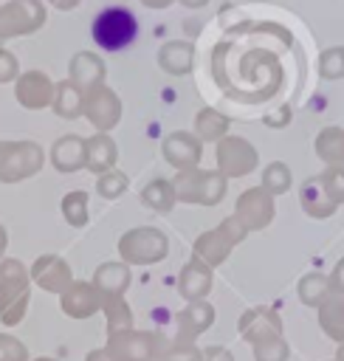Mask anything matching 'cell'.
I'll return each mask as SVG.
<instances>
[{
  "mask_svg": "<svg viewBox=\"0 0 344 361\" xmlns=\"http://www.w3.org/2000/svg\"><path fill=\"white\" fill-rule=\"evenodd\" d=\"M90 37L102 51H121L138 37V20L127 6H107L96 14Z\"/></svg>",
  "mask_w": 344,
  "mask_h": 361,
  "instance_id": "6da1fadb",
  "label": "cell"
},
{
  "mask_svg": "<svg viewBox=\"0 0 344 361\" xmlns=\"http://www.w3.org/2000/svg\"><path fill=\"white\" fill-rule=\"evenodd\" d=\"M28 305V274L23 262L3 259L0 262V322L17 324Z\"/></svg>",
  "mask_w": 344,
  "mask_h": 361,
  "instance_id": "7a4b0ae2",
  "label": "cell"
},
{
  "mask_svg": "<svg viewBox=\"0 0 344 361\" xmlns=\"http://www.w3.org/2000/svg\"><path fill=\"white\" fill-rule=\"evenodd\" d=\"M172 189H175V197H180L183 203L214 206L226 195V178L220 172H209V169H186L175 178Z\"/></svg>",
  "mask_w": 344,
  "mask_h": 361,
  "instance_id": "3957f363",
  "label": "cell"
},
{
  "mask_svg": "<svg viewBox=\"0 0 344 361\" xmlns=\"http://www.w3.org/2000/svg\"><path fill=\"white\" fill-rule=\"evenodd\" d=\"M45 25L42 0H8L0 6V42L23 34H34Z\"/></svg>",
  "mask_w": 344,
  "mask_h": 361,
  "instance_id": "277c9868",
  "label": "cell"
},
{
  "mask_svg": "<svg viewBox=\"0 0 344 361\" xmlns=\"http://www.w3.org/2000/svg\"><path fill=\"white\" fill-rule=\"evenodd\" d=\"M245 234H248V231H245L234 217H226L217 228H211V231H206V234H200V237L195 240V257L203 259L209 268H211V265H220V262L228 259L231 248H234Z\"/></svg>",
  "mask_w": 344,
  "mask_h": 361,
  "instance_id": "5b68a950",
  "label": "cell"
},
{
  "mask_svg": "<svg viewBox=\"0 0 344 361\" xmlns=\"http://www.w3.org/2000/svg\"><path fill=\"white\" fill-rule=\"evenodd\" d=\"M42 166V149L34 141H0V180L14 183Z\"/></svg>",
  "mask_w": 344,
  "mask_h": 361,
  "instance_id": "8992f818",
  "label": "cell"
},
{
  "mask_svg": "<svg viewBox=\"0 0 344 361\" xmlns=\"http://www.w3.org/2000/svg\"><path fill=\"white\" fill-rule=\"evenodd\" d=\"M118 251L127 262L149 265L169 254V243H166V234L158 228H133L118 240Z\"/></svg>",
  "mask_w": 344,
  "mask_h": 361,
  "instance_id": "52a82bcc",
  "label": "cell"
},
{
  "mask_svg": "<svg viewBox=\"0 0 344 361\" xmlns=\"http://www.w3.org/2000/svg\"><path fill=\"white\" fill-rule=\"evenodd\" d=\"M276 214V206H274V195L262 186H254L248 192H242L237 197V209H234V220L245 228V231H259L265 226H271Z\"/></svg>",
  "mask_w": 344,
  "mask_h": 361,
  "instance_id": "ba28073f",
  "label": "cell"
},
{
  "mask_svg": "<svg viewBox=\"0 0 344 361\" xmlns=\"http://www.w3.org/2000/svg\"><path fill=\"white\" fill-rule=\"evenodd\" d=\"M158 353H161V338L152 333L124 330L110 336V344H107V355L113 361H155Z\"/></svg>",
  "mask_w": 344,
  "mask_h": 361,
  "instance_id": "9c48e42d",
  "label": "cell"
},
{
  "mask_svg": "<svg viewBox=\"0 0 344 361\" xmlns=\"http://www.w3.org/2000/svg\"><path fill=\"white\" fill-rule=\"evenodd\" d=\"M257 149L237 135H226L217 141V169L223 178H242L257 166Z\"/></svg>",
  "mask_w": 344,
  "mask_h": 361,
  "instance_id": "30bf717a",
  "label": "cell"
},
{
  "mask_svg": "<svg viewBox=\"0 0 344 361\" xmlns=\"http://www.w3.org/2000/svg\"><path fill=\"white\" fill-rule=\"evenodd\" d=\"M82 113L87 116V121H90L99 133H107V130H113V127L118 124V118H121V99H118L110 87L99 85V87H93V90H85Z\"/></svg>",
  "mask_w": 344,
  "mask_h": 361,
  "instance_id": "8fae6325",
  "label": "cell"
},
{
  "mask_svg": "<svg viewBox=\"0 0 344 361\" xmlns=\"http://www.w3.org/2000/svg\"><path fill=\"white\" fill-rule=\"evenodd\" d=\"M14 96L28 110H42L54 102V82L42 71H25L14 79Z\"/></svg>",
  "mask_w": 344,
  "mask_h": 361,
  "instance_id": "7c38bea8",
  "label": "cell"
},
{
  "mask_svg": "<svg viewBox=\"0 0 344 361\" xmlns=\"http://www.w3.org/2000/svg\"><path fill=\"white\" fill-rule=\"evenodd\" d=\"M164 158L175 169H180V172L195 169L197 161H200V138L192 135V133H180V130L172 133V135H166V141H164Z\"/></svg>",
  "mask_w": 344,
  "mask_h": 361,
  "instance_id": "4fadbf2b",
  "label": "cell"
},
{
  "mask_svg": "<svg viewBox=\"0 0 344 361\" xmlns=\"http://www.w3.org/2000/svg\"><path fill=\"white\" fill-rule=\"evenodd\" d=\"M240 336L245 341H259L265 336H282V319L271 310V307H251L240 316V324H237Z\"/></svg>",
  "mask_w": 344,
  "mask_h": 361,
  "instance_id": "5bb4252c",
  "label": "cell"
},
{
  "mask_svg": "<svg viewBox=\"0 0 344 361\" xmlns=\"http://www.w3.org/2000/svg\"><path fill=\"white\" fill-rule=\"evenodd\" d=\"M99 307H102V293L90 282H73L62 290V310L73 319H87Z\"/></svg>",
  "mask_w": 344,
  "mask_h": 361,
  "instance_id": "9a60e30c",
  "label": "cell"
},
{
  "mask_svg": "<svg viewBox=\"0 0 344 361\" xmlns=\"http://www.w3.org/2000/svg\"><path fill=\"white\" fill-rule=\"evenodd\" d=\"M299 203H302L305 214L313 217V220H324V217L336 214V209H338L336 200L327 195V189H324V183H321L319 175L307 178V180L299 186Z\"/></svg>",
  "mask_w": 344,
  "mask_h": 361,
  "instance_id": "2e32d148",
  "label": "cell"
},
{
  "mask_svg": "<svg viewBox=\"0 0 344 361\" xmlns=\"http://www.w3.org/2000/svg\"><path fill=\"white\" fill-rule=\"evenodd\" d=\"M31 276H34V282L39 288H45L51 293H62L70 285V268H68V262L59 259V257H54V254L39 257L34 262V268H31Z\"/></svg>",
  "mask_w": 344,
  "mask_h": 361,
  "instance_id": "e0dca14e",
  "label": "cell"
},
{
  "mask_svg": "<svg viewBox=\"0 0 344 361\" xmlns=\"http://www.w3.org/2000/svg\"><path fill=\"white\" fill-rule=\"evenodd\" d=\"M178 285H180V296H183L186 302H200V299H206V293H209V288H211V268H209L203 259L192 257V259L183 265Z\"/></svg>",
  "mask_w": 344,
  "mask_h": 361,
  "instance_id": "ac0fdd59",
  "label": "cell"
},
{
  "mask_svg": "<svg viewBox=\"0 0 344 361\" xmlns=\"http://www.w3.org/2000/svg\"><path fill=\"white\" fill-rule=\"evenodd\" d=\"M70 82L85 93V90H93L104 82V62L102 56L90 54V51H79L73 54L70 59Z\"/></svg>",
  "mask_w": 344,
  "mask_h": 361,
  "instance_id": "d6986e66",
  "label": "cell"
},
{
  "mask_svg": "<svg viewBox=\"0 0 344 361\" xmlns=\"http://www.w3.org/2000/svg\"><path fill=\"white\" fill-rule=\"evenodd\" d=\"M214 322V307L200 299V302H189L186 310L178 316V338L180 341H195L203 330H209Z\"/></svg>",
  "mask_w": 344,
  "mask_h": 361,
  "instance_id": "ffe728a7",
  "label": "cell"
},
{
  "mask_svg": "<svg viewBox=\"0 0 344 361\" xmlns=\"http://www.w3.org/2000/svg\"><path fill=\"white\" fill-rule=\"evenodd\" d=\"M192 62H195V45L189 39H169L158 48V65L172 76L189 73Z\"/></svg>",
  "mask_w": 344,
  "mask_h": 361,
  "instance_id": "44dd1931",
  "label": "cell"
},
{
  "mask_svg": "<svg viewBox=\"0 0 344 361\" xmlns=\"http://www.w3.org/2000/svg\"><path fill=\"white\" fill-rule=\"evenodd\" d=\"M116 155H118V149H116V144H113V138L107 133H99V135L85 141V166L99 172V175L113 169Z\"/></svg>",
  "mask_w": 344,
  "mask_h": 361,
  "instance_id": "7402d4cb",
  "label": "cell"
},
{
  "mask_svg": "<svg viewBox=\"0 0 344 361\" xmlns=\"http://www.w3.org/2000/svg\"><path fill=\"white\" fill-rule=\"evenodd\" d=\"M51 161L59 172L82 169L85 166V141L79 135H62L51 149Z\"/></svg>",
  "mask_w": 344,
  "mask_h": 361,
  "instance_id": "603a6c76",
  "label": "cell"
},
{
  "mask_svg": "<svg viewBox=\"0 0 344 361\" xmlns=\"http://www.w3.org/2000/svg\"><path fill=\"white\" fill-rule=\"evenodd\" d=\"M316 155L327 164V166H344V130L330 124V127H321L316 141Z\"/></svg>",
  "mask_w": 344,
  "mask_h": 361,
  "instance_id": "cb8c5ba5",
  "label": "cell"
},
{
  "mask_svg": "<svg viewBox=\"0 0 344 361\" xmlns=\"http://www.w3.org/2000/svg\"><path fill=\"white\" fill-rule=\"evenodd\" d=\"M319 324H321V330H324L336 344L344 341V296L330 293V296L319 305Z\"/></svg>",
  "mask_w": 344,
  "mask_h": 361,
  "instance_id": "d4e9b609",
  "label": "cell"
},
{
  "mask_svg": "<svg viewBox=\"0 0 344 361\" xmlns=\"http://www.w3.org/2000/svg\"><path fill=\"white\" fill-rule=\"evenodd\" d=\"M82 102H85V93H82L70 79L54 85V102H51V107H54L56 116H62V118H76V116H82Z\"/></svg>",
  "mask_w": 344,
  "mask_h": 361,
  "instance_id": "484cf974",
  "label": "cell"
},
{
  "mask_svg": "<svg viewBox=\"0 0 344 361\" xmlns=\"http://www.w3.org/2000/svg\"><path fill=\"white\" fill-rule=\"evenodd\" d=\"M127 282H130V274L118 262H104L96 271V279H93V285H96V290L102 296H121L124 288H127Z\"/></svg>",
  "mask_w": 344,
  "mask_h": 361,
  "instance_id": "4316f807",
  "label": "cell"
},
{
  "mask_svg": "<svg viewBox=\"0 0 344 361\" xmlns=\"http://www.w3.org/2000/svg\"><path fill=\"white\" fill-rule=\"evenodd\" d=\"M228 133V118L211 107H203L197 116H195V135L200 141H220L226 138Z\"/></svg>",
  "mask_w": 344,
  "mask_h": 361,
  "instance_id": "83f0119b",
  "label": "cell"
},
{
  "mask_svg": "<svg viewBox=\"0 0 344 361\" xmlns=\"http://www.w3.org/2000/svg\"><path fill=\"white\" fill-rule=\"evenodd\" d=\"M333 293V288H330V276H324V274H305L302 279H299V299H302V305H307V307H319L327 296Z\"/></svg>",
  "mask_w": 344,
  "mask_h": 361,
  "instance_id": "f1b7e54d",
  "label": "cell"
},
{
  "mask_svg": "<svg viewBox=\"0 0 344 361\" xmlns=\"http://www.w3.org/2000/svg\"><path fill=\"white\" fill-rule=\"evenodd\" d=\"M141 200L149 206V209H155V212H169L172 206H175V189H172V183L169 180H152L147 189H144V195H141Z\"/></svg>",
  "mask_w": 344,
  "mask_h": 361,
  "instance_id": "f546056e",
  "label": "cell"
},
{
  "mask_svg": "<svg viewBox=\"0 0 344 361\" xmlns=\"http://www.w3.org/2000/svg\"><path fill=\"white\" fill-rule=\"evenodd\" d=\"M104 307H107V333H110V336L124 333V330H130V327H133L130 307L124 305V296H107Z\"/></svg>",
  "mask_w": 344,
  "mask_h": 361,
  "instance_id": "4dcf8cb0",
  "label": "cell"
},
{
  "mask_svg": "<svg viewBox=\"0 0 344 361\" xmlns=\"http://www.w3.org/2000/svg\"><path fill=\"white\" fill-rule=\"evenodd\" d=\"M254 347V361H288L290 350L282 336H265L251 344Z\"/></svg>",
  "mask_w": 344,
  "mask_h": 361,
  "instance_id": "1f68e13d",
  "label": "cell"
},
{
  "mask_svg": "<svg viewBox=\"0 0 344 361\" xmlns=\"http://www.w3.org/2000/svg\"><path fill=\"white\" fill-rule=\"evenodd\" d=\"M262 189H268L271 195H282L290 189V169L282 161H274L271 166H265L262 172Z\"/></svg>",
  "mask_w": 344,
  "mask_h": 361,
  "instance_id": "d6a6232c",
  "label": "cell"
},
{
  "mask_svg": "<svg viewBox=\"0 0 344 361\" xmlns=\"http://www.w3.org/2000/svg\"><path fill=\"white\" fill-rule=\"evenodd\" d=\"M62 214L70 226H85L87 223V195L85 192H70L62 197Z\"/></svg>",
  "mask_w": 344,
  "mask_h": 361,
  "instance_id": "836d02e7",
  "label": "cell"
},
{
  "mask_svg": "<svg viewBox=\"0 0 344 361\" xmlns=\"http://www.w3.org/2000/svg\"><path fill=\"white\" fill-rule=\"evenodd\" d=\"M319 76L321 79H344V51L341 48H324L319 56Z\"/></svg>",
  "mask_w": 344,
  "mask_h": 361,
  "instance_id": "e575fe53",
  "label": "cell"
},
{
  "mask_svg": "<svg viewBox=\"0 0 344 361\" xmlns=\"http://www.w3.org/2000/svg\"><path fill=\"white\" fill-rule=\"evenodd\" d=\"M96 189H99V195L107 197V200H110V197H118V195L127 189V175L118 172V169H107V172H102Z\"/></svg>",
  "mask_w": 344,
  "mask_h": 361,
  "instance_id": "d590c367",
  "label": "cell"
},
{
  "mask_svg": "<svg viewBox=\"0 0 344 361\" xmlns=\"http://www.w3.org/2000/svg\"><path fill=\"white\" fill-rule=\"evenodd\" d=\"M319 178L324 183L327 195L336 200V206H341L344 203V166H327Z\"/></svg>",
  "mask_w": 344,
  "mask_h": 361,
  "instance_id": "8d00e7d4",
  "label": "cell"
},
{
  "mask_svg": "<svg viewBox=\"0 0 344 361\" xmlns=\"http://www.w3.org/2000/svg\"><path fill=\"white\" fill-rule=\"evenodd\" d=\"M158 361H200V350L192 341H175L164 353H158Z\"/></svg>",
  "mask_w": 344,
  "mask_h": 361,
  "instance_id": "74e56055",
  "label": "cell"
},
{
  "mask_svg": "<svg viewBox=\"0 0 344 361\" xmlns=\"http://www.w3.org/2000/svg\"><path fill=\"white\" fill-rule=\"evenodd\" d=\"M25 358H28L25 347L14 336L0 333V361H25Z\"/></svg>",
  "mask_w": 344,
  "mask_h": 361,
  "instance_id": "f35d334b",
  "label": "cell"
},
{
  "mask_svg": "<svg viewBox=\"0 0 344 361\" xmlns=\"http://www.w3.org/2000/svg\"><path fill=\"white\" fill-rule=\"evenodd\" d=\"M17 76H20V68H17L14 54L0 48V82H14Z\"/></svg>",
  "mask_w": 344,
  "mask_h": 361,
  "instance_id": "ab89813d",
  "label": "cell"
},
{
  "mask_svg": "<svg viewBox=\"0 0 344 361\" xmlns=\"http://www.w3.org/2000/svg\"><path fill=\"white\" fill-rule=\"evenodd\" d=\"M330 288H333V293H338V296H344V257L336 262V268L330 271Z\"/></svg>",
  "mask_w": 344,
  "mask_h": 361,
  "instance_id": "60d3db41",
  "label": "cell"
},
{
  "mask_svg": "<svg viewBox=\"0 0 344 361\" xmlns=\"http://www.w3.org/2000/svg\"><path fill=\"white\" fill-rule=\"evenodd\" d=\"M200 361H234V355L226 347H206L200 350Z\"/></svg>",
  "mask_w": 344,
  "mask_h": 361,
  "instance_id": "b9f144b4",
  "label": "cell"
},
{
  "mask_svg": "<svg viewBox=\"0 0 344 361\" xmlns=\"http://www.w3.org/2000/svg\"><path fill=\"white\" fill-rule=\"evenodd\" d=\"M288 118H290V107H279L276 113L265 116V124H268V127H285Z\"/></svg>",
  "mask_w": 344,
  "mask_h": 361,
  "instance_id": "7bdbcfd3",
  "label": "cell"
},
{
  "mask_svg": "<svg viewBox=\"0 0 344 361\" xmlns=\"http://www.w3.org/2000/svg\"><path fill=\"white\" fill-rule=\"evenodd\" d=\"M54 8H59V11H70V8H76L82 0H48Z\"/></svg>",
  "mask_w": 344,
  "mask_h": 361,
  "instance_id": "ee69618b",
  "label": "cell"
},
{
  "mask_svg": "<svg viewBox=\"0 0 344 361\" xmlns=\"http://www.w3.org/2000/svg\"><path fill=\"white\" fill-rule=\"evenodd\" d=\"M138 3L147 6V8H155V11H158V8H169L175 0H138Z\"/></svg>",
  "mask_w": 344,
  "mask_h": 361,
  "instance_id": "f6af8a7d",
  "label": "cell"
},
{
  "mask_svg": "<svg viewBox=\"0 0 344 361\" xmlns=\"http://www.w3.org/2000/svg\"><path fill=\"white\" fill-rule=\"evenodd\" d=\"M85 361H113V358L107 355V350H93V353L85 358Z\"/></svg>",
  "mask_w": 344,
  "mask_h": 361,
  "instance_id": "bcb514c9",
  "label": "cell"
},
{
  "mask_svg": "<svg viewBox=\"0 0 344 361\" xmlns=\"http://www.w3.org/2000/svg\"><path fill=\"white\" fill-rule=\"evenodd\" d=\"M180 3H183L186 8H200V6H206L209 0H180Z\"/></svg>",
  "mask_w": 344,
  "mask_h": 361,
  "instance_id": "7dc6e473",
  "label": "cell"
},
{
  "mask_svg": "<svg viewBox=\"0 0 344 361\" xmlns=\"http://www.w3.org/2000/svg\"><path fill=\"white\" fill-rule=\"evenodd\" d=\"M3 251H6V228L0 226V254H3Z\"/></svg>",
  "mask_w": 344,
  "mask_h": 361,
  "instance_id": "c3c4849f",
  "label": "cell"
},
{
  "mask_svg": "<svg viewBox=\"0 0 344 361\" xmlns=\"http://www.w3.org/2000/svg\"><path fill=\"white\" fill-rule=\"evenodd\" d=\"M333 361H344V341L338 344V350H336V358Z\"/></svg>",
  "mask_w": 344,
  "mask_h": 361,
  "instance_id": "681fc988",
  "label": "cell"
},
{
  "mask_svg": "<svg viewBox=\"0 0 344 361\" xmlns=\"http://www.w3.org/2000/svg\"><path fill=\"white\" fill-rule=\"evenodd\" d=\"M34 361H54V358H34Z\"/></svg>",
  "mask_w": 344,
  "mask_h": 361,
  "instance_id": "f907efd6",
  "label": "cell"
},
{
  "mask_svg": "<svg viewBox=\"0 0 344 361\" xmlns=\"http://www.w3.org/2000/svg\"><path fill=\"white\" fill-rule=\"evenodd\" d=\"M341 51H344V45H341Z\"/></svg>",
  "mask_w": 344,
  "mask_h": 361,
  "instance_id": "816d5d0a",
  "label": "cell"
}]
</instances>
